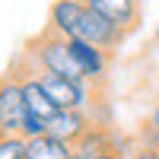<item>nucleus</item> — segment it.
Here are the masks:
<instances>
[{
	"instance_id": "f257e3e1",
	"label": "nucleus",
	"mask_w": 159,
	"mask_h": 159,
	"mask_svg": "<svg viewBox=\"0 0 159 159\" xmlns=\"http://www.w3.org/2000/svg\"><path fill=\"white\" fill-rule=\"evenodd\" d=\"M22 61L35 70H45V73H61V76H70V80H86L80 64L73 61V51L70 42L57 32L45 29L38 38H32L22 51Z\"/></svg>"
},
{
	"instance_id": "f03ea898",
	"label": "nucleus",
	"mask_w": 159,
	"mask_h": 159,
	"mask_svg": "<svg viewBox=\"0 0 159 159\" xmlns=\"http://www.w3.org/2000/svg\"><path fill=\"white\" fill-rule=\"evenodd\" d=\"M29 105H25V92L19 83V73L10 70L0 86V134H22L25 121H29Z\"/></svg>"
},
{
	"instance_id": "7ed1b4c3",
	"label": "nucleus",
	"mask_w": 159,
	"mask_h": 159,
	"mask_svg": "<svg viewBox=\"0 0 159 159\" xmlns=\"http://www.w3.org/2000/svg\"><path fill=\"white\" fill-rule=\"evenodd\" d=\"M70 51H73V61L80 64L83 76L89 80L92 86H102L105 76H108V64H111V51H105L99 45L86 42V38H67Z\"/></svg>"
},
{
	"instance_id": "20e7f679",
	"label": "nucleus",
	"mask_w": 159,
	"mask_h": 159,
	"mask_svg": "<svg viewBox=\"0 0 159 159\" xmlns=\"http://www.w3.org/2000/svg\"><path fill=\"white\" fill-rule=\"evenodd\" d=\"M76 38H86V42H92V45H99V48H105V51H111V54H115V51L124 45L127 32L121 29V25H115L111 19L99 16L96 10H86L83 22H80Z\"/></svg>"
},
{
	"instance_id": "39448f33",
	"label": "nucleus",
	"mask_w": 159,
	"mask_h": 159,
	"mask_svg": "<svg viewBox=\"0 0 159 159\" xmlns=\"http://www.w3.org/2000/svg\"><path fill=\"white\" fill-rule=\"evenodd\" d=\"M92 124H96V121H92V115L83 111V108H57L54 115L48 118V130H51L54 137L73 143V147L89 134Z\"/></svg>"
},
{
	"instance_id": "423d86ee",
	"label": "nucleus",
	"mask_w": 159,
	"mask_h": 159,
	"mask_svg": "<svg viewBox=\"0 0 159 159\" xmlns=\"http://www.w3.org/2000/svg\"><path fill=\"white\" fill-rule=\"evenodd\" d=\"M86 10H89L86 0H54L51 10H48V25H45V29L57 32V35H64V38H76Z\"/></svg>"
},
{
	"instance_id": "0eeeda50",
	"label": "nucleus",
	"mask_w": 159,
	"mask_h": 159,
	"mask_svg": "<svg viewBox=\"0 0 159 159\" xmlns=\"http://www.w3.org/2000/svg\"><path fill=\"white\" fill-rule=\"evenodd\" d=\"M89 10H96L99 16L111 19L115 25H121L124 32H134L140 25V0H86Z\"/></svg>"
},
{
	"instance_id": "6e6552de",
	"label": "nucleus",
	"mask_w": 159,
	"mask_h": 159,
	"mask_svg": "<svg viewBox=\"0 0 159 159\" xmlns=\"http://www.w3.org/2000/svg\"><path fill=\"white\" fill-rule=\"evenodd\" d=\"M73 143H67V140H61V137H54L48 130V134H38V137H32L29 140V159H70L73 156Z\"/></svg>"
},
{
	"instance_id": "1a4fd4ad",
	"label": "nucleus",
	"mask_w": 159,
	"mask_h": 159,
	"mask_svg": "<svg viewBox=\"0 0 159 159\" xmlns=\"http://www.w3.org/2000/svg\"><path fill=\"white\" fill-rule=\"evenodd\" d=\"M76 153H83L86 159H99L105 153H115V134L108 124H92L89 134L76 143Z\"/></svg>"
},
{
	"instance_id": "9d476101",
	"label": "nucleus",
	"mask_w": 159,
	"mask_h": 159,
	"mask_svg": "<svg viewBox=\"0 0 159 159\" xmlns=\"http://www.w3.org/2000/svg\"><path fill=\"white\" fill-rule=\"evenodd\" d=\"M0 159H29V140L22 134H3L0 137Z\"/></svg>"
},
{
	"instance_id": "9b49d317",
	"label": "nucleus",
	"mask_w": 159,
	"mask_h": 159,
	"mask_svg": "<svg viewBox=\"0 0 159 159\" xmlns=\"http://www.w3.org/2000/svg\"><path fill=\"white\" fill-rule=\"evenodd\" d=\"M130 159H159V150H153L150 143H140V147H134Z\"/></svg>"
},
{
	"instance_id": "f8f14e48",
	"label": "nucleus",
	"mask_w": 159,
	"mask_h": 159,
	"mask_svg": "<svg viewBox=\"0 0 159 159\" xmlns=\"http://www.w3.org/2000/svg\"><path fill=\"white\" fill-rule=\"evenodd\" d=\"M143 143H150L153 150H159V127H147L143 130Z\"/></svg>"
},
{
	"instance_id": "ddd939ff",
	"label": "nucleus",
	"mask_w": 159,
	"mask_h": 159,
	"mask_svg": "<svg viewBox=\"0 0 159 159\" xmlns=\"http://www.w3.org/2000/svg\"><path fill=\"white\" fill-rule=\"evenodd\" d=\"M147 127H159V105L153 108V115H150V121H147Z\"/></svg>"
},
{
	"instance_id": "4468645a",
	"label": "nucleus",
	"mask_w": 159,
	"mask_h": 159,
	"mask_svg": "<svg viewBox=\"0 0 159 159\" xmlns=\"http://www.w3.org/2000/svg\"><path fill=\"white\" fill-rule=\"evenodd\" d=\"M99 159H124V156H118V153H105V156H99Z\"/></svg>"
},
{
	"instance_id": "2eb2a0df",
	"label": "nucleus",
	"mask_w": 159,
	"mask_h": 159,
	"mask_svg": "<svg viewBox=\"0 0 159 159\" xmlns=\"http://www.w3.org/2000/svg\"><path fill=\"white\" fill-rule=\"evenodd\" d=\"M153 38H156V42H159V22H156V29H153Z\"/></svg>"
},
{
	"instance_id": "dca6fc26",
	"label": "nucleus",
	"mask_w": 159,
	"mask_h": 159,
	"mask_svg": "<svg viewBox=\"0 0 159 159\" xmlns=\"http://www.w3.org/2000/svg\"><path fill=\"white\" fill-rule=\"evenodd\" d=\"M70 159H86V156H83V153H76V150H73V156H70Z\"/></svg>"
}]
</instances>
